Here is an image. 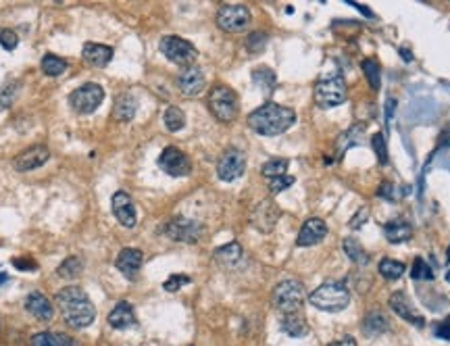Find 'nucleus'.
<instances>
[{
  "label": "nucleus",
  "instance_id": "f257e3e1",
  "mask_svg": "<svg viewBox=\"0 0 450 346\" xmlns=\"http://www.w3.org/2000/svg\"><path fill=\"white\" fill-rule=\"evenodd\" d=\"M54 303L58 305L63 319L75 329H84V327L92 325V321L96 319V311H94L92 301L78 286H67L61 292H56Z\"/></svg>",
  "mask_w": 450,
  "mask_h": 346
},
{
  "label": "nucleus",
  "instance_id": "f03ea898",
  "mask_svg": "<svg viewBox=\"0 0 450 346\" xmlns=\"http://www.w3.org/2000/svg\"><path fill=\"white\" fill-rule=\"evenodd\" d=\"M296 123V113L277 102H265L248 115V125L261 136H279Z\"/></svg>",
  "mask_w": 450,
  "mask_h": 346
},
{
  "label": "nucleus",
  "instance_id": "7ed1b4c3",
  "mask_svg": "<svg viewBox=\"0 0 450 346\" xmlns=\"http://www.w3.org/2000/svg\"><path fill=\"white\" fill-rule=\"evenodd\" d=\"M206 107L211 111V115L221 121V123H232L236 121L238 117V111H240V100H238V94L223 86V84H217L211 88L208 96H206Z\"/></svg>",
  "mask_w": 450,
  "mask_h": 346
},
{
  "label": "nucleus",
  "instance_id": "20e7f679",
  "mask_svg": "<svg viewBox=\"0 0 450 346\" xmlns=\"http://www.w3.org/2000/svg\"><path fill=\"white\" fill-rule=\"evenodd\" d=\"M311 305L325 313H340L350 303V290L342 282H325L315 288L309 296Z\"/></svg>",
  "mask_w": 450,
  "mask_h": 346
},
{
  "label": "nucleus",
  "instance_id": "39448f33",
  "mask_svg": "<svg viewBox=\"0 0 450 346\" xmlns=\"http://www.w3.org/2000/svg\"><path fill=\"white\" fill-rule=\"evenodd\" d=\"M348 98V86L346 80L340 72H332L325 74L317 80L315 84V102L321 109H334L344 105V100Z\"/></svg>",
  "mask_w": 450,
  "mask_h": 346
},
{
  "label": "nucleus",
  "instance_id": "423d86ee",
  "mask_svg": "<svg viewBox=\"0 0 450 346\" xmlns=\"http://www.w3.org/2000/svg\"><path fill=\"white\" fill-rule=\"evenodd\" d=\"M273 305L281 315L303 313L305 305V286L298 280H283L273 288Z\"/></svg>",
  "mask_w": 450,
  "mask_h": 346
},
{
  "label": "nucleus",
  "instance_id": "0eeeda50",
  "mask_svg": "<svg viewBox=\"0 0 450 346\" xmlns=\"http://www.w3.org/2000/svg\"><path fill=\"white\" fill-rule=\"evenodd\" d=\"M105 100V90L100 84H94V82H88L84 86H80L78 90H73L69 94V105L75 113L80 115H90L94 113Z\"/></svg>",
  "mask_w": 450,
  "mask_h": 346
},
{
  "label": "nucleus",
  "instance_id": "6e6552de",
  "mask_svg": "<svg viewBox=\"0 0 450 346\" xmlns=\"http://www.w3.org/2000/svg\"><path fill=\"white\" fill-rule=\"evenodd\" d=\"M161 52L175 65L190 67L198 58V50L192 42L180 38V36H165L159 44Z\"/></svg>",
  "mask_w": 450,
  "mask_h": 346
},
{
  "label": "nucleus",
  "instance_id": "1a4fd4ad",
  "mask_svg": "<svg viewBox=\"0 0 450 346\" xmlns=\"http://www.w3.org/2000/svg\"><path fill=\"white\" fill-rule=\"evenodd\" d=\"M250 11L244 5H225L217 13V25L228 34L244 32L250 25Z\"/></svg>",
  "mask_w": 450,
  "mask_h": 346
},
{
  "label": "nucleus",
  "instance_id": "9d476101",
  "mask_svg": "<svg viewBox=\"0 0 450 346\" xmlns=\"http://www.w3.org/2000/svg\"><path fill=\"white\" fill-rule=\"evenodd\" d=\"M244 171H246V157H244V153L240 149L232 147L219 157L217 177L221 182H234V180L242 177Z\"/></svg>",
  "mask_w": 450,
  "mask_h": 346
},
{
  "label": "nucleus",
  "instance_id": "9b49d317",
  "mask_svg": "<svg viewBox=\"0 0 450 346\" xmlns=\"http://www.w3.org/2000/svg\"><path fill=\"white\" fill-rule=\"evenodd\" d=\"M161 232L173 240V242H188V244H194L200 240L202 236V226L192 221V219H186V217H175L171 221H167Z\"/></svg>",
  "mask_w": 450,
  "mask_h": 346
},
{
  "label": "nucleus",
  "instance_id": "f8f14e48",
  "mask_svg": "<svg viewBox=\"0 0 450 346\" xmlns=\"http://www.w3.org/2000/svg\"><path fill=\"white\" fill-rule=\"evenodd\" d=\"M159 167L171 177H186L192 171V163L188 155L175 147H167L159 157Z\"/></svg>",
  "mask_w": 450,
  "mask_h": 346
},
{
  "label": "nucleus",
  "instance_id": "ddd939ff",
  "mask_svg": "<svg viewBox=\"0 0 450 346\" xmlns=\"http://www.w3.org/2000/svg\"><path fill=\"white\" fill-rule=\"evenodd\" d=\"M111 209H113L115 219H117L123 228H136V224H138V213H136L133 200L129 198L127 192L119 190V192L113 194V198H111Z\"/></svg>",
  "mask_w": 450,
  "mask_h": 346
},
{
  "label": "nucleus",
  "instance_id": "4468645a",
  "mask_svg": "<svg viewBox=\"0 0 450 346\" xmlns=\"http://www.w3.org/2000/svg\"><path fill=\"white\" fill-rule=\"evenodd\" d=\"M281 217V211L279 206L273 202V200H261L255 211H253V217H250V224L259 230V232H271L275 228V224L279 221Z\"/></svg>",
  "mask_w": 450,
  "mask_h": 346
},
{
  "label": "nucleus",
  "instance_id": "2eb2a0df",
  "mask_svg": "<svg viewBox=\"0 0 450 346\" xmlns=\"http://www.w3.org/2000/svg\"><path fill=\"white\" fill-rule=\"evenodd\" d=\"M206 86V78L202 74V69L196 67V65H190V67H184L180 76H178V88L184 96H198Z\"/></svg>",
  "mask_w": 450,
  "mask_h": 346
},
{
  "label": "nucleus",
  "instance_id": "dca6fc26",
  "mask_svg": "<svg viewBox=\"0 0 450 346\" xmlns=\"http://www.w3.org/2000/svg\"><path fill=\"white\" fill-rule=\"evenodd\" d=\"M48 159H50V151L46 147H42V144H36V147H30V149L21 151L15 157L13 167L19 173H28V171H34V169L42 167Z\"/></svg>",
  "mask_w": 450,
  "mask_h": 346
},
{
  "label": "nucleus",
  "instance_id": "f3484780",
  "mask_svg": "<svg viewBox=\"0 0 450 346\" xmlns=\"http://www.w3.org/2000/svg\"><path fill=\"white\" fill-rule=\"evenodd\" d=\"M390 309H392L398 317H403L405 321H409L411 325H417V327H423V325H425L423 315L415 309V305L411 303V299H409L405 292H394V294L390 296Z\"/></svg>",
  "mask_w": 450,
  "mask_h": 346
},
{
  "label": "nucleus",
  "instance_id": "a211bd4d",
  "mask_svg": "<svg viewBox=\"0 0 450 346\" xmlns=\"http://www.w3.org/2000/svg\"><path fill=\"white\" fill-rule=\"evenodd\" d=\"M325 236H328V224L321 217H311L303 224V228H300L296 244L298 246H313V244H319Z\"/></svg>",
  "mask_w": 450,
  "mask_h": 346
},
{
  "label": "nucleus",
  "instance_id": "6ab92c4d",
  "mask_svg": "<svg viewBox=\"0 0 450 346\" xmlns=\"http://www.w3.org/2000/svg\"><path fill=\"white\" fill-rule=\"evenodd\" d=\"M142 250L138 248H123L119 255H117V261H115V267L125 275L127 280H136L138 278V271L142 267Z\"/></svg>",
  "mask_w": 450,
  "mask_h": 346
},
{
  "label": "nucleus",
  "instance_id": "aec40b11",
  "mask_svg": "<svg viewBox=\"0 0 450 346\" xmlns=\"http://www.w3.org/2000/svg\"><path fill=\"white\" fill-rule=\"evenodd\" d=\"M25 309L28 313H32L38 321H50L54 315V309L50 305V301L42 294V292H30L25 299Z\"/></svg>",
  "mask_w": 450,
  "mask_h": 346
},
{
  "label": "nucleus",
  "instance_id": "412c9836",
  "mask_svg": "<svg viewBox=\"0 0 450 346\" xmlns=\"http://www.w3.org/2000/svg\"><path fill=\"white\" fill-rule=\"evenodd\" d=\"M82 56L88 65L92 67H107L113 58V48L105 46V44H96V42H88L84 44Z\"/></svg>",
  "mask_w": 450,
  "mask_h": 346
},
{
  "label": "nucleus",
  "instance_id": "4be33fe9",
  "mask_svg": "<svg viewBox=\"0 0 450 346\" xmlns=\"http://www.w3.org/2000/svg\"><path fill=\"white\" fill-rule=\"evenodd\" d=\"M109 325L113 329H127L131 325H136V315H133V309L129 303L121 301L115 305V309L109 313Z\"/></svg>",
  "mask_w": 450,
  "mask_h": 346
},
{
  "label": "nucleus",
  "instance_id": "5701e85b",
  "mask_svg": "<svg viewBox=\"0 0 450 346\" xmlns=\"http://www.w3.org/2000/svg\"><path fill=\"white\" fill-rule=\"evenodd\" d=\"M281 332H286L290 338H303L309 334V325L303 313H290V315H281V323H279Z\"/></svg>",
  "mask_w": 450,
  "mask_h": 346
},
{
  "label": "nucleus",
  "instance_id": "b1692460",
  "mask_svg": "<svg viewBox=\"0 0 450 346\" xmlns=\"http://www.w3.org/2000/svg\"><path fill=\"white\" fill-rule=\"evenodd\" d=\"M361 329H363V334H365L367 338H378V336H382L384 332L390 329V321H388L386 315H382V313H378V311H373V313H369V315L363 319Z\"/></svg>",
  "mask_w": 450,
  "mask_h": 346
},
{
  "label": "nucleus",
  "instance_id": "393cba45",
  "mask_svg": "<svg viewBox=\"0 0 450 346\" xmlns=\"http://www.w3.org/2000/svg\"><path fill=\"white\" fill-rule=\"evenodd\" d=\"M384 236L388 238L390 244H400V242H407L411 240L413 236V228L409 221H403V219H392L384 226Z\"/></svg>",
  "mask_w": 450,
  "mask_h": 346
},
{
  "label": "nucleus",
  "instance_id": "a878e982",
  "mask_svg": "<svg viewBox=\"0 0 450 346\" xmlns=\"http://www.w3.org/2000/svg\"><path fill=\"white\" fill-rule=\"evenodd\" d=\"M138 111V100L131 96V94H121L117 96L115 100V107H113V119L115 121H121V123H127L133 119Z\"/></svg>",
  "mask_w": 450,
  "mask_h": 346
},
{
  "label": "nucleus",
  "instance_id": "bb28decb",
  "mask_svg": "<svg viewBox=\"0 0 450 346\" xmlns=\"http://www.w3.org/2000/svg\"><path fill=\"white\" fill-rule=\"evenodd\" d=\"M242 257H244V250H242V246H240L238 242H230V244H225V246H221V248L215 250V259H217L221 265H225V267L238 265V263L242 261Z\"/></svg>",
  "mask_w": 450,
  "mask_h": 346
},
{
  "label": "nucleus",
  "instance_id": "cd10ccee",
  "mask_svg": "<svg viewBox=\"0 0 450 346\" xmlns=\"http://www.w3.org/2000/svg\"><path fill=\"white\" fill-rule=\"evenodd\" d=\"M84 271V263L80 257H67L58 267H56V275L63 280H75V278H80Z\"/></svg>",
  "mask_w": 450,
  "mask_h": 346
},
{
  "label": "nucleus",
  "instance_id": "c85d7f7f",
  "mask_svg": "<svg viewBox=\"0 0 450 346\" xmlns=\"http://www.w3.org/2000/svg\"><path fill=\"white\" fill-rule=\"evenodd\" d=\"M32 346H75V342L65 334L40 332L32 338Z\"/></svg>",
  "mask_w": 450,
  "mask_h": 346
},
{
  "label": "nucleus",
  "instance_id": "c756f323",
  "mask_svg": "<svg viewBox=\"0 0 450 346\" xmlns=\"http://www.w3.org/2000/svg\"><path fill=\"white\" fill-rule=\"evenodd\" d=\"M253 82L261 88V92L265 94H271L275 90V84H277V78L273 74V69L269 67H259L253 72Z\"/></svg>",
  "mask_w": 450,
  "mask_h": 346
},
{
  "label": "nucleus",
  "instance_id": "7c9ffc66",
  "mask_svg": "<svg viewBox=\"0 0 450 346\" xmlns=\"http://www.w3.org/2000/svg\"><path fill=\"white\" fill-rule=\"evenodd\" d=\"M361 67H363V74H365V78H367V82H369L371 90L378 92V90L382 88V69H380L378 61H373V58H365V61L361 63Z\"/></svg>",
  "mask_w": 450,
  "mask_h": 346
},
{
  "label": "nucleus",
  "instance_id": "2f4dec72",
  "mask_svg": "<svg viewBox=\"0 0 450 346\" xmlns=\"http://www.w3.org/2000/svg\"><path fill=\"white\" fill-rule=\"evenodd\" d=\"M42 72L50 78H56V76H63L67 72V61L56 56V54H46L40 63Z\"/></svg>",
  "mask_w": 450,
  "mask_h": 346
},
{
  "label": "nucleus",
  "instance_id": "473e14b6",
  "mask_svg": "<svg viewBox=\"0 0 450 346\" xmlns=\"http://www.w3.org/2000/svg\"><path fill=\"white\" fill-rule=\"evenodd\" d=\"M344 252L348 255V259L356 265H367L369 263V255L365 252V248L361 246V242L356 238H346L344 240Z\"/></svg>",
  "mask_w": 450,
  "mask_h": 346
},
{
  "label": "nucleus",
  "instance_id": "72a5a7b5",
  "mask_svg": "<svg viewBox=\"0 0 450 346\" xmlns=\"http://www.w3.org/2000/svg\"><path fill=\"white\" fill-rule=\"evenodd\" d=\"M378 269H380V275H382V278H386V280H398V278H403V273L407 271L405 263L394 261V259H382Z\"/></svg>",
  "mask_w": 450,
  "mask_h": 346
},
{
  "label": "nucleus",
  "instance_id": "f704fd0d",
  "mask_svg": "<svg viewBox=\"0 0 450 346\" xmlns=\"http://www.w3.org/2000/svg\"><path fill=\"white\" fill-rule=\"evenodd\" d=\"M163 121H165V127H167L169 131H180V129H184V125H186V115H184V111L178 109V107H169V109L165 111V115H163Z\"/></svg>",
  "mask_w": 450,
  "mask_h": 346
},
{
  "label": "nucleus",
  "instance_id": "c9c22d12",
  "mask_svg": "<svg viewBox=\"0 0 450 346\" xmlns=\"http://www.w3.org/2000/svg\"><path fill=\"white\" fill-rule=\"evenodd\" d=\"M286 171H288V159H269L261 167V173L269 180L281 177V175H286Z\"/></svg>",
  "mask_w": 450,
  "mask_h": 346
},
{
  "label": "nucleus",
  "instance_id": "e433bc0d",
  "mask_svg": "<svg viewBox=\"0 0 450 346\" xmlns=\"http://www.w3.org/2000/svg\"><path fill=\"white\" fill-rule=\"evenodd\" d=\"M413 280H433V269L425 263V259H415L411 267Z\"/></svg>",
  "mask_w": 450,
  "mask_h": 346
},
{
  "label": "nucleus",
  "instance_id": "4c0bfd02",
  "mask_svg": "<svg viewBox=\"0 0 450 346\" xmlns=\"http://www.w3.org/2000/svg\"><path fill=\"white\" fill-rule=\"evenodd\" d=\"M371 147H373L375 155H378V161L382 165L388 163V147H386V136L384 133H375L371 138Z\"/></svg>",
  "mask_w": 450,
  "mask_h": 346
},
{
  "label": "nucleus",
  "instance_id": "58836bf2",
  "mask_svg": "<svg viewBox=\"0 0 450 346\" xmlns=\"http://www.w3.org/2000/svg\"><path fill=\"white\" fill-rule=\"evenodd\" d=\"M186 284H190L188 275H184V273H173V275H169V278L165 280L163 288H165L167 292H178V290L184 288Z\"/></svg>",
  "mask_w": 450,
  "mask_h": 346
},
{
  "label": "nucleus",
  "instance_id": "ea45409f",
  "mask_svg": "<svg viewBox=\"0 0 450 346\" xmlns=\"http://www.w3.org/2000/svg\"><path fill=\"white\" fill-rule=\"evenodd\" d=\"M17 92H19V82H13V84H7V86L0 88V107H11Z\"/></svg>",
  "mask_w": 450,
  "mask_h": 346
},
{
  "label": "nucleus",
  "instance_id": "a19ab883",
  "mask_svg": "<svg viewBox=\"0 0 450 346\" xmlns=\"http://www.w3.org/2000/svg\"><path fill=\"white\" fill-rule=\"evenodd\" d=\"M19 44V38L13 30L9 28H0V46H3L5 50H15Z\"/></svg>",
  "mask_w": 450,
  "mask_h": 346
},
{
  "label": "nucleus",
  "instance_id": "79ce46f5",
  "mask_svg": "<svg viewBox=\"0 0 450 346\" xmlns=\"http://www.w3.org/2000/svg\"><path fill=\"white\" fill-rule=\"evenodd\" d=\"M296 180L292 177V175H281V177H275V180H269V190H271V194H279V192H283V190H288L292 184H294Z\"/></svg>",
  "mask_w": 450,
  "mask_h": 346
},
{
  "label": "nucleus",
  "instance_id": "37998d69",
  "mask_svg": "<svg viewBox=\"0 0 450 346\" xmlns=\"http://www.w3.org/2000/svg\"><path fill=\"white\" fill-rule=\"evenodd\" d=\"M265 42H267V36H265V34H250L248 40H246V46H248L250 50H261V48L265 46Z\"/></svg>",
  "mask_w": 450,
  "mask_h": 346
},
{
  "label": "nucleus",
  "instance_id": "c03bdc74",
  "mask_svg": "<svg viewBox=\"0 0 450 346\" xmlns=\"http://www.w3.org/2000/svg\"><path fill=\"white\" fill-rule=\"evenodd\" d=\"M433 334H436V338L450 340V317H446L444 321H440V323L433 327Z\"/></svg>",
  "mask_w": 450,
  "mask_h": 346
},
{
  "label": "nucleus",
  "instance_id": "a18cd8bd",
  "mask_svg": "<svg viewBox=\"0 0 450 346\" xmlns=\"http://www.w3.org/2000/svg\"><path fill=\"white\" fill-rule=\"evenodd\" d=\"M363 219H369V211L367 209H361L354 217H352V221H350V228H354V230H358V228H363Z\"/></svg>",
  "mask_w": 450,
  "mask_h": 346
},
{
  "label": "nucleus",
  "instance_id": "49530a36",
  "mask_svg": "<svg viewBox=\"0 0 450 346\" xmlns=\"http://www.w3.org/2000/svg\"><path fill=\"white\" fill-rule=\"evenodd\" d=\"M330 346H356V342H354V338H350V336H344V338L332 342Z\"/></svg>",
  "mask_w": 450,
  "mask_h": 346
},
{
  "label": "nucleus",
  "instance_id": "de8ad7c7",
  "mask_svg": "<svg viewBox=\"0 0 450 346\" xmlns=\"http://www.w3.org/2000/svg\"><path fill=\"white\" fill-rule=\"evenodd\" d=\"M392 190H394V186H392V184H382V186H380V192H378V194H380L382 198L386 196V198H390V200H392Z\"/></svg>",
  "mask_w": 450,
  "mask_h": 346
},
{
  "label": "nucleus",
  "instance_id": "09e8293b",
  "mask_svg": "<svg viewBox=\"0 0 450 346\" xmlns=\"http://www.w3.org/2000/svg\"><path fill=\"white\" fill-rule=\"evenodd\" d=\"M13 265L19 267V269H36V263H34V261H23V259H15Z\"/></svg>",
  "mask_w": 450,
  "mask_h": 346
},
{
  "label": "nucleus",
  "instance_id": "8fccbe9b",
  "mask_svg": "<svg viewBox=\"0 0 450 346\" xmlns=\"http://www.w3.org/2000/svg\"><path fill=\"white\" fill-rule=\"evenodd\" d=\"M7 282V275H0V284H5Z\"/></svg>",
  "mask_w": 450,
  "mask_h": 346
},
{
  "label": "nucleus",
  "instance_id": "3c124183",
  "mask_svg": "<svg viewBox=\"0 0 450 346\" xmlns=\"http://www.w3.org/2000/svg\"><path fill=\"white\" fill-rule=\"evenodd\" d=\"M446 282H448V284H450V271H448V273H446Z\"/></svg>",
  "mask_w": 450,
  "mask_h": 346
}]
</instances>
